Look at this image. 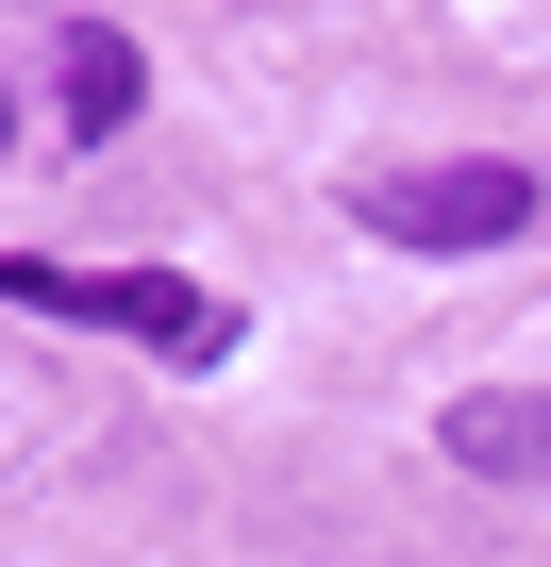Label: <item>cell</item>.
Masks as SVG:
<instances>
[{"instance_id": "3", "label": "cell", "mask_w": 551, "mask_h": 567, "mask_svg": "<svg viewBox=\"0 0 551 567\" xmlns=\"http://www.w3.org/2000/svg\"><path fill=\"white\" fill-rule=\"evenodd\" d=\"M435 451H451L468 484H551V401H534V384H468V401L435 417Z\"/></svg>"}, {"instance_id": "4", "label": "cell", "mask_w": 551, "mask_h": 567, "mask_svg": "<svg viewBox=\"0 0 551 567\" xmlns=\"http://www.w3.org/2000/svg\"><path fill=\"white\" fill-rule=\"evenodd\" d=\"M134 101H151V68H134V34H101V18H68V34H51V134H84V151H101V134H118Z\"/></svg>"}, {"instance_id": "1", "label": "cell", "mask_w": 551, "mask_h": 567, "mask_svg": "<svg viewBox=\"0 0 551 567\" xmlns=\"http://www.w3.org/2000/svg\"><path fill=\"white\" fill-rule=\"evenodd\" d=\"M0 301H18V318H68V334H134L167 368H217L234 351V301L184 284V267H51V250H0Z\"/></svg>"}, {"instance_id": "2", "label": "cell", "mask_w": 551, "mask_h": 567, "mask_svg": "<svg viewBox=\"0 0 551 567\" xmlns=\"http://www.w3.org/2000/svg\"><path fill=\"white\" fill-rule=\"evenodd\" d=\"M534 167H501V151H451V167H351V217L385 234V250H518L534 234Z\"/></svg>"}, {"instance_id": "5", "label": "cell", "mask_w": 551, "mask_h": 567, "mask_svg": "<svg viewBox=\"0 0 551 567\" xmlns=\"http://www.w3.org/2000/svg\"><path fill=\"white\" fill-rule=\"evenodd\" d=\"M0 134H18V101H0Z\"/></svg>"}]
</instances>
